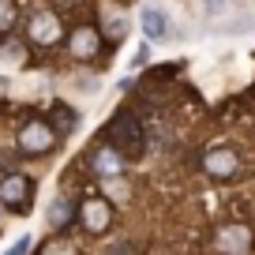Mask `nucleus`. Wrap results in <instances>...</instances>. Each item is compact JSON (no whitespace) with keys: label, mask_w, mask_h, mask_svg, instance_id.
Wrapping results in <instances>:
<instances>
[{"label":"nucleus","mask_w":255,"mask_h":255,"mask_svg":"<svg viewBox=\"0 0 255 255\" xmlns=\"http://www.w3.org/2000/svg\"><path fill=\"white\" fill-rule=\"evenodd\" d=\"M102 45H105V38H102V26H94V23H79L72 34H68V56L72 60H94L98 53H102Z\"/></svg>","instance_id":"6"},{"label":"nucleus","mask_w":255,"mask_h":255,"mask_svg":"<svg viewBox=\"0 0 255 255\" xmlns=\"http://www.w3.org/2000/svg\"><path fill=\"white\" fill-rule=\"evenodd\" d=\"M90 169H94L102 180H113V176H120V173L128 169V158L109 143V139H105V143H98L94 154H90Z\"/></svg>","instance_id":"8"},{"label":"nucleus","mask_w":255,"mask_h":255,"mask_svg":"<svg viewBox=\"0 0 255 255\" xmlns=\"http://www.w3.org/2000/svg\"><path fill=\"white\" fill-rule=\"evenodd\" d=\"M248 244H252V233H248V225H222V229H218V255L248 252Z\"/></svg>","instance_id":"9"},{"label":"nucleus","mask_w":255,"mask_h":255,"mask_svg":"<svg viewBox=\"0 0 255 255\" xmlns=\"http://www.w3.org/2000/svg\"><path fill=\"white\" fill-rule=\"evenodd\" d=\"M56 131L49 120H41V117H34V120H26L23 128H19V135H15V143H19V150L26 154V158H38V154H49L56 146Z\"/></svg>","instance_id":"2"},{"label":"nucleus","mask_w":255,"mask_h":255,"mask_svg":"<svg viewBox=\"0 0 255 255\" xmlns=\"http://www.w3.org/2000/svg\"><path fill=\"white\" fill-rule=\"evenodd\" d=\"M75 214H79L83 229L98 237V233H109V225H113V203L102 199V195H83L79 207H75Z\"/></svg>","instance_id":"5"},{"label":"nucleus","mask_w":255,"mask_h":255,"mask_svg":"<svg viewBox=\"0 0 255 255\" xmlns=\"http://www.w3.org/2000/svg\"><path fill=\"white\" fill-rule=\"evenodd\" d=\"M203 165H207V173L214 176V180H237L240 169H244V158H240L237 146L222 143V146H214V150H207Z\"/></svg>","instance_id":"7"},{"label":"nucleus","mask_w":255,"mask_h":255,"mask_svg":"<svg viewBox=\"0 0 255 255\" xmlns=\"http://www.w3.org/2000/svg\"><path fill=\"white\" fill-rule=\"evenodd\" d=\"M237 255H248V252H237Z\"/></svg>","instance_id":"17"},{"label":"nucleus","mask_w":255,"mask_h":255,"mask_svg":"<svg viewBox=\"0 0 255 255\" xmlns=\"http://www.w3.org/2000/svg\"><path fill=\"white\" fill-rule=\"evenodd\" d=\"M165 11H158V8H143V34L146 38H161V34H165Z\"/></svg>","instance_id":"11"},{"label":"nucleus","mask_w":255,"mask_h":255,"mask_svg":"<svg viewBox=\"0 0 255 255\" xmlns=\"http://www.w3.org/2000/svg\"><path fill=\"white\" fill-rule=\"evenodd\" d=\"M26 252H30V237H19V240H15V244H11L4 255H26Z\"/></svg>","instance_id":"15"},{"label":"nucleus","mask_w":255,"mask_h":255,"mask_svg":"<svg viewBox=\"0 0 255 255\" xmlns=\"http://www.w3.org/2000/svg\"><path fill=\"white\" fill-rule=\"evenodd\" d=\"M60 38H64V23L53 8H34L26 15V41L34 49H53L60 45Z\"/></svg>","instance_id":"1"},{"label":"nucleus","mask_w":255,"mask_h":255,"mask_svg":"<svg viewBox=\"0 0 255 255\" xmlns=\"http://www.w3.org/2000/svg\"><path fill=\"white\" fill-rule=\"evenodd\" d=\"M15 23H19V8H15V0H0V34L15 30Z\"/></svg>","instance_id":"13"},{"label":"nucleus","mask_w":255,"mask_h":255,"mask_svg":"<svg viewBox=\"0 0 255 255\" xmlns=\"http://www.w3.org/2000/svg\"><path fill=\"white\" fill-rule=\"evenodd\" d=\"M72 214H75V203H72V199H68V195H56V199H53V203H49V210H45V222H49V225H53V229H56V233H60V229H64V225L72 222Z\"/></svg>","instance_id":"10"},{"label":"nucleus","mask_w":255,"mask_h":255,"mask_svg":"<svg viewBox=\"0 0 255 255\" xmlns=\"http://www.w3.org/2000/svg\"><path fill=\"white\" fill-rule=\"evenodd\" d=\"M124 30H128V26H124V19H120V15H109V19L102 23V38L120 41V38H124Z\"/></svg>","instance_id":"14"},{"label":"nucleus","mask_w":255,"mask_h":255,"mask_svg":"<svg viewBox=\"0 0 255 255\" xmlns=\"http://www.w3.org/2000/svg\"><path fill=\"white\" fill-rule=\"evenodd\" d=\"M109 143L117 146L124 158H135V154L143 150V128H139V120L131 117V113H117V117H113Z\"/></svg>","instance_id":"3"},{"label":"nucleus","mask_w":255,"mask_h":255,"mask_svg":"<svg viewBox=\"0 0 255 255\" xmlns=\"http://www.w3.org/2000/svg\"><path fill=\"white\" fill-rule=\"evenodd\" d=\"M105 255H131V248H128V244H117V248H109Z\"/></svg>","instance_id":"16"},{"label":"nucleus","mask_w":255,"mask_h":255,"mask_svg":"<svg viewBox=\"0 0 255 255\" xmlns=\"http://www.w3.org/2000/svg\"><path fill=\"white\" fill-rule=\"evenodd\" d=\"M34 195V180L26 173H4L0 176V207H8L11 214H26Z\"/></svg>","instance_id":"4"},{"label":"nucleus","mask_w":255,"mask_h":255,"mask_svg":"<svg viewBox=\"0 0 255 255\" xmlns=\"http://www.w3.org/2000/svg\"><path fill=\"white\" fill-rule=\"evenodd\" d=\"M38 255H79V248H75V240H68V237H49L45 244L38 248Z\"/></svg>","instance_id":"12"}]
</instances>
